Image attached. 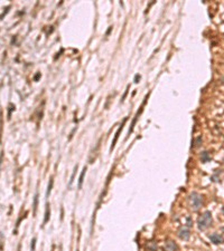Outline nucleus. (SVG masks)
<instances>
[{
	"label": "nucleus",
	"mask_w": 224,
	"mask_h": 251,
	"mask_svg": "<svg viewBox=\"0 0 224 251\" xmlns=\"http://www.w3.org/2000/svg\"><path fill=\"white\" fill-rule=\"evenodd\" d=\"M213 224V217L211 211H205L197 220V228L199 231H205Z\"/></svg>",
	"instance_id": "f257e3e1"
},
{
	"label": "nucleus",
	"mask_w": 224,
	"mask_h": 251,
	"mask_svg": "<svg viewBox=\"0 0 224 251\" xmlns=\"http://www.w3.org/2000/svg\"><path fill=\"white\" fill-rule=\"evenodd\" d=\"M189 200H191V207L193 211H199L203 203V196L197 192H192L189 195Z\"/></svg>",
	"instance_id": "f03ea898"
},
{
	"label": "nucleus",
	"mask_w": 224,
	"mask_h": 251,
	"mask_svg": "<svg viewBox=\"0 0 224 251\" xmlns=\"http://www.w3.org/2000/svg\"><path fill=\"white\" fill-rule=\"evenodd\" d=\"M148 96H149V94L146 95V97H145V100H143V102H142V105H141L140 109H139V111L137 112V114H136V116H134V121H132V123H131V125H130V128H129L128 135H130L131 133L134 132V126H136V123H137V119H138V117H139V115H140V114L142 113V111H143V106L146 105V102H147V100H148Z\"/></svg>",
	"instance_id": "7ed1b4c3"
},
{
	"label": "nucleus",
	"mask_w": 224,
	"mask_h": 251,
	"mask_svg": "<svg viewBox=\"0 0 224 251\" xmlns=\"http://www.w3.org/2000/svg\"><path fill=\"white\" fill-rule=\"evenodd\" d=\"M210 240H211V242H213L214 245H220V243H224V238L221 236V234H218V233H212L210 234Z\"/></svg>",
	"instance_id": "20e7f679"
},
{
	"label": "nucleus",
	"mask_w": 224,
	"mask_h": 251,
	"mask_svg": "<svg viewBox=\"0 0 224 251\" xmlns=\"http://www.w3.org/2000/svg\"><path fill=\"white\" fill-rule=\"evenodd\" d=\"M127 122V117L124 118V121L122 122V124L120 125V127L118 128V131H117V133H115V135H114V138H113V141H112V144H111V149H110V151H112L113 149H114V146L115 144H117V141H118V138H119V135H120V133H121V131L123 130V126H124V123Z\"/></svg>",
	"instance_id": "39448f33"
},
{
	"label": "nucleus",
	"mask_w": 224,
	"mask_h": 251,
	"mask_svg": "<svg viewBox=\"0 0 224 251\" xmlns=\"http://www.w3.org/2000/svg\"><path fill=\"white\" fill-rule=\"evenodd\" d=\"M178 237L182 240H188L189 237H191V231L188 229H186V228H182L178 231Z\"/></svg>",
	"instance_id": "423d86ee"
},
{
	"label": "nucleus",
	"mask_w": 224,
	"mask_h": 251,
	"mask_svg": "<svg viewBox=\"0 0 224 251\" xmlns=\"http://www.w3.org/2000/svg\"><path fill=\"white\" fill-rule=\"evenodd\" d=\"M165 249H166V251H177V245L172 240H168V241H166Z\"/></svg>",
	"instance_id": "0eeeda50"
},
{
	"label": "nucleus",
	"mask_w": 224,
	"mask_h": 251,
	"mask_svg": "<svg viewBox=\"0 0 224 251\" xmlns=\"http://www.w3.org/2000/svg\"><path fill=\"white\" fill-rule=\"evenodd\" d=\"M212 160L211 155H210V153L208 152H202V154H201V161H202V163H207V162H210Z\"/></svg>",
	"instance_id": "6e6552de"
},
{
	"label": "nucleus",
	"mask_w": 224,
	"mask_h": 251,
	"mask_svg": "<svg viewBox=\"0 0 224 251\" xmlns=\"http://www.w3.org/2000/svg\"><path fill=\"white\" fill-rule=\"evenodd\" d=\"M85 173H86V168L84 166L83 170H82V172H81L80 179H78V189L82 188V184H83V182H84V175H85Z\"/></svg>",
	"instance_id": "1a4fd4ad"
},
{
	"label": "nucleus",
	"mask_w": 224,
	"mask_h": 251,
	"mask_svg": "<svg viewBox=\"0 0 224 251\" xmlns=\"http://www.w3.org/2000/svg\"><path fill=\"white\" fill-rule=\"evenodd\" d=\"M49 215H51V209H49V204H46V211H45V219H44V224L48 222L49 220Z\"/></svg>",
	"instance_id": "9d476101"
},
{
	"label": "nucleus",
	"mask_w": 224,
	"mask_h": 251,
	"mask_svg": "<svg viewBox=\"0 0 224 251\" xmlns=\"http://www.w3.org/2000/svg\"><path fill=\"white\" fill-rule=\"evenodd\" d=\"M147 248L150 251H157V245L155 243L154 241H149L147 243Z\"/></svg>",
	"instance_id": "9b49d317"
},
{
	"label": "nucleus",
	"mask_w": 224,
	"mask_h": 251,
	"mask_svg": "<svg viewBox=\"0 0 224 251\" xmlns=\"http://www.w3.org/2000/svg\"><path fill=\"white\" fill-rule=\"evenodd\" d=\"M76 171H77V165H75V168H74V171H73V174L71 176V180H70V183H69V188L72 186V184L74 182V177H75V174H76Z\"/></svg>",
	"instance_id": "f8f14e48"
},
{
	"label": "nucleus",
	"mask_w": 224,
	"mask_h": 251,
	"mask_svg": "<svg viewBox=\"0 0 224 251\" xmlns=\"http://www.w3.org/2000/svg\"><path fill=\"white\" fill-rule=\"evenodd\" d=\"M37 204H38V195H35V199H34V215L36 214V210H37Z\"/></svg>",
	"instance_id": "ddd939ff"
},
{
	"label": "nucleus",
	"mask_w": 224,
	"mask_h": 251,
	"mask_svg": "<svg viewBox=\"0 0 224 251\" xmlns=\"http://www.w3.org/2000/svg\"><path fill=\"white\" fill-rule=\"evenodd\" d=\"M53 183H54V181H53V179H51V180H49V183H48V189H47V193H46V196H48V195H49V193H51L52 188H53Z\"/></svg>",
	"instance_id": "4468645a"
},
{
	"label": "nucleus",
	"mask_w": 224,
	"mask_h": 251,
	"mask_svg": "<svg viewBox=\"0 0 224 251\" xmlns=\"http://www.w3.org/2000/svg\"><path fill=\"white\" fill-rule=\"evenodd\" d=\"M35 247H36V238H34L32 240V245H30V250L35 251Z\"/></svg>",
	"instance_id": "2eb2a0df"
},
{
	"label": "nucleus",
	"mask_w": 224,
	"mask_h": 251,
	"mask_svg": "<svg viewBox=\"0 0 224 251\" xmlns=\"http://www.w3.org/2000/svg\"><path fill=\"white\" fill-rule=\"evenodd\" d=\"M202 143V136H199V137L195 140V146H199Z\"/></svg>",
	"instance_id": "dca6fc26"
},
{
	"label": "nucleus",
	"mask_w": 224,
	"mask_h": 251,
	"mask_svg": "<svg viewBox=\"0 0 224 251\" xmlns=\"http://www.w3.org/2000/svg\"><path fill=\"white\" fill-rule=\"evenodd\" d=\"M138 81H140V75H136L134 77V83H138Z\"/></svg>",
	"instance_id": "f3484780"
},
{
	"label": "nucleus",
	"mask_w": 224,
	"mask_h": 251,
	"mask_svg": "<svg viewBox=\"0 0 224 251\" xmlns=\"http://www.w3.org/2000/svg\"><path fill=\"white\" fill-rule=\"evenodd\" d=\"M39 75H40V74H37V75L35 76V81H37V79H38V77H39Z\"/></svg>",
	"instance_id": "a211bd4d"
},
{
	"label": "nucleus",
	"mask_w": 224,
	"mask_h": 251,
	"mask_svg": "<svg viewBox=\"0 0 224 251\" xmlns=\"http://www.w3.org/2000/svg\"><path fill=\"white\" fill-rule=\"evenodd\" d=\"M1 161H2V153L0 154V165H1Z\"/></svg>",
	"instance_id": "6ab92c4d"
},
{
	"label": "nucleus",
	"mask_w": 224,
	"mask_h": 251,
	"mask_svg": "<svg viewBox=\"0 0 224 251\" xmlns=\"http://www.w3.org/2000/svg\"><path fill=\"white\" fill-rule=\"evenodd\" d=\"M222 82H223V84H224V77L222 78Z\"/></svg>",
	"instance_id": "aec40b11"
},
{
	"label": "nucleus",
	"mask_w": 224,
	"mask_h": 251,
	"mask_svg": "<svg viewBox=\"0 0 224 251\" xmlns=\"http://www.w3.org/2000/svg\"><path fill=\"white\" fill-rule=\"evenodd\" d=\"M222 211H223V213H224V208H223V209H222Z\"/></svg>",
	"instance_id": "412c9836"
},
{
	"label": "nucleus",
	"mask_w": 224,
	"mask_h": 251,
	"mask_svg": "<svg viewBox=\"0 0 224 251\" xmlns=\"http://www.w3.org/2000/svg\"><path fill=\"white\" fill-rule=\"evenodd\" d=\"M223 162H224V160H223Z\"/></svg>",
	"instance_id": "4be33fe9"
}]
</instances>
